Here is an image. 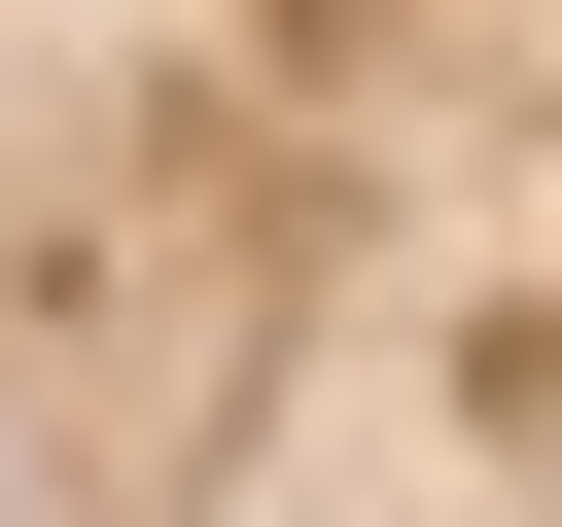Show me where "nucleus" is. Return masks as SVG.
<instances>
[{
	"label": "nucleus",
	"instance_id": "1",
	"mask_svg": "<svg viewBox=\"0 0 562 527\" xmlns=\"http://www.w3.org/2000/svg\"><path fill=\"white\" fill-rule=\"evenodd\" d=\"M0 527H562V0H0Z\"/></svg>",
	"mask_w": 562,
	"mask_h": 527
}]
</instances>
